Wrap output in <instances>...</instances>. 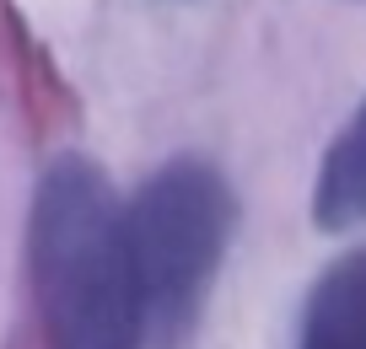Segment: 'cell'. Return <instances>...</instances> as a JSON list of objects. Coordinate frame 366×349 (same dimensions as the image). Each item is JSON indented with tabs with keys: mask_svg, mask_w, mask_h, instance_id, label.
I'll list each match as a JSON object with an SVG mask.
<instances>
[{
	"mask_svg": "<svg viewBox=\"0 0 366 349\" xmlns=\"http://www.w3.org/2000/svg\"><path fill=\"white\" fill-rule=\"evenodd\" d=\"M297 349H366V242L345 248L307 290Z\"/></svg>",
	"mask_w": 366,
	"mask_h": 349,
	"instance_id": "cell-3",
	"label": "cell"
},
{
	"mask_svg": "<svg viewBox=\"0 0 366 349\" xmlns=\"http://www.w3.org/2000/svg\"><path fill=\"white\" fill-rule=\"evenodd\" d=\"M124 210L146 328L151 338H172L199 317L221 274L237 231V193L205 156H172L129 193Z\"/></svg>",
	"mask_w": 366,
	"mask_h": 349,
	"instance_id": "cell-2",
	"label": "cell"
},
{
	"mask_svg": "<svg viewBox=\"0 0 366 349\" xmlns=\"http://www.w3.org/2000/svg\"><path fill=\"white\" fill-rule=\"evenodd\" d=\"M27 274L49 349H146V301L129 253V210L108 172L59 156L33 188Z\"/></svg>",
	"mask_w": 366,
	"mask_h": 349,
	"instance_id": "cell-1",
	"label": "cell"
},
{
	"mask_svg": "<svg viewBox=\"0 0 366 349\" xmlns=\"http://www.w3.org/2000/svg\"><path fill=\"white\" fill-rule=\"evenodd\" d=\"M312 226L345 237V231H361L366 226V97L350 113V124L329 140L318 161V178H312Z\"/></svg>",
	"mask_w": 366,
	"mask_h": 349,
	"instance_id": "cell-4",
	"label": "cell"
}]
</instances>
